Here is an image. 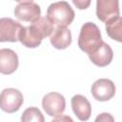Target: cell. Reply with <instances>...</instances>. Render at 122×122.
<instances>
[{"label": "cell", "mask_w": 122, "mask_h": 122, "mask_svg": "<svg viewBox=\"0 0 122 122\" xmlns=\"http://www.w3.org/2000/svg\"><path fill=\"white\" fill-rule=\"evenodd\" d=\"M53 26L48 17H40L30 26L22 28L19 34V41L26 48H37L45 37L51 36L54 29Z\"/></svg>", "instance_id": "6da1fadb"}, {"label": "cell", "mask_w": 122, "mask_h": 122, "mask_svg": "<svg viewBox=\"0 0 122 122\" xmlns=\"http://www.w3.org/2000/svg\"><path fill=\"white\" fill-rule=\"evenodd\" d=\"M103 42L99 28L92 22H86L81 27L78 47L88 55L94 52Z\"/></svg>", "instance_id": "7a4b0ae2"}, {"label": "cell", "mask_w": 122, "mask_h": 122, "mask_svg": "<svg viewBox=\"0 0 122 122\" xmlns=\"http://www.w3.org/2000/svg\"><path fill=\"white\" fill-rule=\"evenodd\" d=\"M74 10L66 1H58L49 6L47 10L48 19L55 27H67L74 19Z\"/></svg>", "instance_id": "3957f363"}, {"label": "cell", "mask_w": 122, "mask_h": 122, "mask_svg": "<svg viewBox=\"0 0 122 122\" xmlns=\"http://www.w3.org/2000/svg\"><path fill=\"white\" fill-rule=\"evenodd\" d=\"M24 97L22 92L14 88H8L2 91L0 95V107L8 113L17 112L23 105Z\"/></svg>", "instance_id": "277c9868"}, {"label": "cell", "mask_w": 122, "mask_h": 122, "mask_svg": "<svg viewBox=\"0 0 122 122\" xmlns=\"http://www.w3.org/2000/svg\"><path fill=\"white\" fill-rule=\"evenodd\" d=\"M42 107L49 116L55 118L63 115V112L66 109L65 97L59 92H49L44 95L42 99Z\"/></svg>", "instance_id": "5b68a950"}, {"label": "cell", "mask_w": 122, "mask_h": 122, "mask_svg": "<svg viewBox=\"0 0 122 122\" xmlns=\"http://www.w3.org/2000/svg\"><path fill=\"white\" fill-rule=\"evenodd\" d=\"M115 85L108 78H100L93 82L91 88V92L97 101H109L115 94Z\"/></svg>", "instance_id": "8992f818"}, {"label": "cell", "mask_w": 122, "mask_h": 122, "mask_svg": "<svg viewBox=\"0 0 122 122\" xmlns=\"http://www.w3.org/2000/svg\"><path fill=\"white\" fill-rule=\"evenodd\" d=\"M23 26L11 18L3 17L0 19V42H16Z\"/></svg>", "instance_id": "52a82bcc"}, {"label": "cell", "mask_w": 122, "mask_h": 122, "mask_svg": "<svg viewBox=\"0 0 122 122\" xmlns=\"http://www.w3.org/2000/svg\"><path fill=\"white\" fill-rule=\"evenodd\" d=\"M119 0H96V16L107 23L119 16Z\"/></svg>", "instance_id": "ba28073f"}, {"label": "cell", "mask_w": 122, "mask_h": 122, "mask_svg": "<svg viewBox=\"0 0 122 122\" xmlns=\"http://www.w3.org/2000/svg\"><path fill=\"white\" fill-rule=\"evenodd\" d=\"M13 13L15 17L21 21L33 23L41 17V9L33 2H24L19 3L14 8Z\"/></svg>", "instance_id": "9c48e42d"}, {"label": "cell", "mask_w": 122, "mask_h": 122, "mask_svg": "<svg viewBox=\"0 0 122 122\" xmlns=\"http://www.w3.org/2000/svg\"><path fill=\"white\" fill-rule=\"evenodd\" d=\"M19 65L16 52L10 49L0 50V71L2 74L13 73Z\"/></svg>", "instance_id": "30bf717a"}, {"label": "cell", "mask_w": 122, "mask_h": 122, "mask_svg": "<svg viewBox=\"0 0 122 122\" xmlns=\"http://www.w3.org/2000/svg\"><path fill=\"white\" fill-rule=\"evenodd\" d=\"M92 63L97 67H106L111 64L113 58V51L109 44L104 41L101 43L99 48L92 53L88 55Z\"/></svg>", "instance_id": "8fae6325"}, {"label": "cell", "mask_w": 122, "mask_h": 122, "mask_svg": "<svg viewBox=\"0 0 122 122\" xmlns=\"http://www.w3.org/2000/svg\"><path fill=\"white\" fill-rule=\"evenodd\" d=\"M50 42L57 50H65L71 44V32L67 27H55L50 36Z\"/></svg>", "instance_id": "7c38bea8"}, {"label": "cell", "mask_w": 122, "mask_h": 122, "mask_svg": "<svg viewBox=\"0 0 122 122\" xmlns=\"http://www.w3.org/2000/svg\"><path fill=\"white\" fill-rule=\"evenodd\" d=\"M71 109L77 118L81 121H87L92 113V106L89 100L81 94H76L72 96L71 100Z\"/></svg>", "instance_id": "4fadbf2b"}, {"label": "cell", "mask_w": 122, "mask_h": 122, "mask_svg": "<svg viewBox=\"0 0 122 122\" xmlns=\"http://www.w3.org/2000/svg\"><path fill=\"white\" fill-rule=\"evenodd\" d=\"M106 24V32L112 40L122 43V17L117 16Z\"/></svg>", "instance_id": "5bb4252c"}, {"label": "cell", "mask_w": 122, "mask_h": 122, "mask_svg": "<svg viewBox=\"0 0 122 122\" xmlns=\"http://www.w3.org/2000/svg\"><path fill=\"white\" fill-rule=\"evenodd\" d=\"M21 120L24 122L29 121H36V122H44V116L41 111L35 107H30L24 111L21 116Z\"/></svg>", "instance_id": "9a60e30c"}, {"label": "cell", "mask_w": 122, "mask_h": 122, "mask_svg": "<svg viewBox=\"0 0 122 122\" xmlns=\"http://www.w3.org/2000/svg\"><path fill=\"white\" fill-rule=\"evenodd\" d=\"M92 0H72L73 5L78 10H86L90 7Z\"/></svg>", "instance_id": "2e32d148"}, {"label": "cell", "mask_w": 122, "mask_h": 122, "mask_svg": "<svg viewBox=\"0 0 122 122\" xmlns=\"http://www.w3.org/2000/svg\"><path fill=\"white\" fill-rule=\"evenodd\" d=\"M95 121H114V118L112 116V114L107 113V112H103L100 115H98L95 118Z\"/></svg>", "instance_id": "e0dca14e"}, {"label": "cell", "mask_w": 122, "mask_h": 122, "mask_svg": "<svg viewBox=\"0 0 122 122\" xmlns=\"http://www.w3.org/2000/svg\"><path fill=\"white\" fill-rule=\"evenodd\" d=\"M63 120H66V121H72V119H71V117H69V116H63V117H62V115H60V116L55 117V118L52 119V121H63Z\"/></svg>", "instance_id": "ac0fdd59"}, {"label": "cell", "mask_w": 122, "mask_h": 122, "mask_svg": "<svg viewBox=\"0 0 122 122\" xmlns=\"http://www.w3.org/2000/svg\"><path fill=\"white\" fill-rule=\"evenodd\" d=\"M16 2H19V3H24V2H32L33 0H14Z\"/></svg>", "instance_id": "d6986e66"}]
</instances>
